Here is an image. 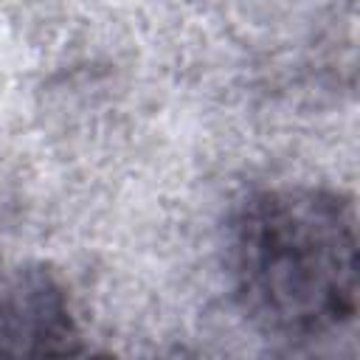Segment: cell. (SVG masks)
Returning a JSON list of instances; mask_svg holds the SVG:
<instances>
[{
	"label": "cell",
	"mask_w": 360,
	"mask_h": 360,
	"mask_svg": "<svg viewBox=\"0 0 360 360\" xmlns=\"http://www.w3.org/2000/svg\"><path fill=\"white\" fill-rule=\"evenodd\" d=\"M225 273L264 335L312 340L357 312V214L340 191L287 183L239 200L225 228Z\"/></svg>",
	"instance_id": "obj_1"
},
{
	"label": "cell",
	"mask_w": 360,
	"mask_h": 360,
	"mask_svg": "<svg viewBox=\"0 0 360 360\" xmlns=\"http://www.w3.org/2000/svg\"><path fill=\"white\" fill-rule=\"evenodd\" d=\"M84 352L73 298L42 262L0 267V357H68Z\"/></svg>",
	"instance_id": "obj_2"
}]
</instances>
